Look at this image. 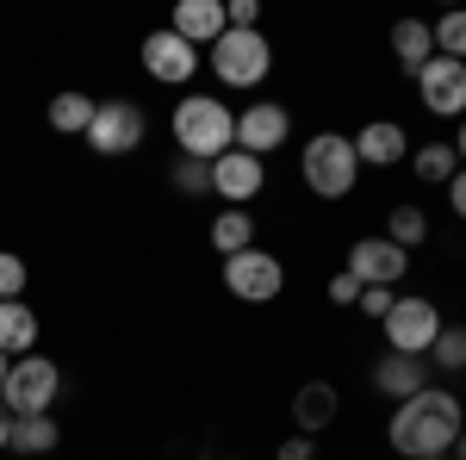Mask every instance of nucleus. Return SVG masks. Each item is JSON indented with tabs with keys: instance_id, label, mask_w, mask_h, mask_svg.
Listing matches in <instances>:
<instances>
[{
	"instance_id": "1",
	"label": "nucleus",
	"mask_w": 466,
	"mask_h": 460,
	"mask_svg": "<svg viewBox=\"0 0 466 460\" xmlns=\"http://www.w3.org/2000/svg\"><path fill=\"white\" fill-rule=\"evenodd\" d=\"M461 429H466L461 398H454V392H441V386H423L417 398H404V404L392 411L386 442H392L404 460H435V455H454Z\"/></svg>"
},
{
	"instance_id": "3",
	"label": "nucleus",
	"mask_w": 466,
	"mask_h": 460,
	"mask_svg": "<svg viewBox=\"0 0 466 460\" xmlns=\"http://www.w3.org/2000/svg\"><path fill=\"white\" fill-rule=\"evenodd\" d=\"M299 175L318 199H349L360 180V156H355V138L342 131H318V138L299 149Z\"/></svg>"
},
{
	"instance_id": "4",
	"label": "nucleus",
	"mask_w": 466,
	"mask_h": 460,
	"mask_svg": "<svg viewBox=\"0 0 466 460\" xmlns=\"http://www.w3.org/2000/svg\"><path fill=\"white\" fill-rule=\"evenodd\" d=\"M56 392H63V367H56L50 354L32 349V354H13L6 386H0V404H6L13 417H50Z\"/></svg>"
},
{
	"instance_id": "8",
	"label": "nucleus",
	"mask_w": 466,
	"mask_h": 460,
	"mask_svg": "<svg viewBox=\"0 0 466 460\" xmlns=\"http://www.w3.org/2000/svg\"><path fill=\"white\" fill-rule=\"evenodd\" d=\"M380 330H386V349L392 354H417V361H423L430 342L441 336V305H435V299H398Z\"/></svg>"
},
{
	"instance_id": "25",
	"label": "nucleus",
	"mask_w": 466,
	"mask_h": 460,
	"mask_svg": "<svg viewBox=\"0 0 466 460\" xmlns=\"http://www.w3.org/2000/svg\"><path fill=\"white\" fill-rule=\"evenodd\" d=\"M423 361L448 367V373H466V323H441V336L430 342V354H423Z\"/></svg>"
},
{
	"instance_id": "10",
	"label": "nucleus",
	"mask_w": 466,
	"mask_h": 460,
	"mask_svg": "<svg viewBox=\"0 0 466 460\" xmlns=\"http://www.w3.org/2000/svg\"><path fill=\"white\" fill-rule=\"evenodd\" d=\"M268 187V162L261 156H249V149H224L212 162V193L224 199V206H243L249 212V199Z\"/></svg>"
},
{
	"instance_id": "9",
	"label": "nucleus",
	"mask_w": 466,
	"mask_h": 460,
	"mask_svg": "<svg viewBox=\"0 0 466 460\" xmlns=\"http://www.w3.org/2000/svg\"><path fill=\"white\" fill-rule=\"evenodd\" d=\"M292 138V112L280 100H249V107L237 112V149H249V156H274V149H287Z\"/></svg>"
},
{
	"instance_id": "22",
	"label": "nucleus",
	"mask_w": 466,
	"mask_h": 460,
	"mask_svg": "<svg viewBox=\"0 0 466 460\" xmlns=\"http://www.w3.org/2000/svg\"><path fill=\"white\" fill-rule=\"evenodd\" d=\"M94 107H100V100H87V94H56V100H50V131H56V138H87V125H94Z\"/></svg>"
},
{
	"instance_id": "5",
	"label": "nucleus",
	"mask_w": 466,
	"mask_h": 460,
	"mask_svg": "<svg viewBox=\"0 0 466 460\" xmlns=\"http://www.w3.org/2000/svg\"><path fill=\"white\" fill-rule=\"evenodd\" d=\"M206 63H212V75L224 87H261L268 69H274V44L261 37V26H255V32H224L212 50H206Z\"/></svg>"
},
{
	"instance_id": "17",
	"label": "nucleus",
	"mask_w": 466,
	"mask_h": 460,
	"mask_svg": "<svg viewBox=\"0 0 466 460\" xmlns=\"http://www.w3.org/2000/svg\"><path fill=\"white\" fill-rule=\"evenodd\" d=\"M336 411H342V398H336L329 380H305V386L292 392V424H299V435L329 429V424H336Z\"/></svg>"
},
{
	"instance_id": "15",
	"label": "nucleus",
	"mask_w": 466,
	"mask_h": 460,
	"mask_svg": "<svg viewBox=\"0 0 466 460\" xmlns=\"http://www.w3.org/2000/svg\"><path fill=\"white\" fill-rule=\"evenodd\" d=\"M355 156H360V169H398L410 156V138H404L398 118H373V125L355 131Z\"/></svg>"
},
{
	"instance_id": "20",
	"label": "nucleus",
	"mask_w": 466,
	"mask_h": 460,
	"mask_svg": "<svg viewBox=\"0 0 466 460\" xmlns=\"http://www.w3.org/2000/svg\"><path fill=\"white\" fill-rule=\"evenodd\" d=\"M410 175L423 180V187H448V180L461 175L454 143H417V149H410Z\"/></svg>"
},
{
	"instance_id": "14",
	"label": "nucleus",
	"mask_w": 466,
	"mask_h": 460,
	"mask_svg": "<svg viewBox=\"0 0 466 460\" xmlns=\"http://www.w3.org/2000/svg\"><path fill=\"white\" fill-rule=\"evenodd\" d=\"M168 32L187 37L193 50H212L218 37L230 32V19H224V0H175V13H168Z\"/></svg>"
},
{
	"instance_id": "26",
	"label": "nucleus",
	"mask_w": 466,
	"mask_h": 460,
	"mask_svg": "<svg viewBox=\"0 0 466 460\" xmlns=\"http://www.w3.org/2000/svg\"><path fill=\"white\" fill-rule=\"evenodd\" d=\"M430 37H435V56L466 63V6H461V13H441V19L430 26Z\"/></svg>"
},
{
	"instance_id": "37",
	"label": "nucleus",
	"mask_w": 466,
	"mask_h": 460,
	"mask_svg": "<svg viewBox=\"0 0 466 460\" xmlns=\"http://www.w3.org/2000/svg\"><path fill=\"white\" fill-rule=\"evenodd\" d=\"M435 460H448V455H435Z\"/></svg>"
},
{
	"instance_id": "30",
	"label": "nucleus",
	"mask_w": 466,
	"mask_h": 460,
	"mask_svg": "<svg viewBox=\"0 0 466 460\" xmlns=\"http://www.w3.org/2000/svg\"><path fill=\"white\" fill-rule=\"evenodd\" d=\"M329 305H360V281L349 274V268H342V274L329 281Z\"/></svg>"
},
{
	"instance_id": "27",
	"label": "nucleus",
	"mask_w": 466,
	"mask_h": 460,
	"mask_svg": "<svg viewBox=\"0 0 466 460\" xmlns=\"http://www.w3.org/2000/svg\"><path fill=\"white\" fill-rule=\"evenodd\" d=\"M175 193H187V199H199V193H212V162H193V156H180L175 162Z\"/></svg>"
},
{
	"instance_id": "23",
	"label": "nucleus",
	"mask_w": 466,
	"mask_h": 460,
	"mask_svg": "<svg viewBox=\"0 0 466 460\" xmlns=\"http://www.w3.org/2000/svg\"><path fill=\"white\" fill-rule=\"evenodd\" d=\"M56 442H63L56 417H13V442H6V455H50Z\"/></svg>"
},
{
	"instance_id": "36",
	"label": "nucleus",
	"mask_w": 466,
	"mask_h": 460,
	"mask_svg": "<svg viewBox=\"0 0 466 460\" xmlns=\"http://www.w3.org/2000/svg\"><path fill=\"white\" fill-rule=\"evenodd\" d=\"M6 367H13V354H0V386H6Z\"/></svg>"
},
{
	"instance_id": "31",
	"label": "nucleus",
	"mask_w": 466,
	"mask_h": 460,
	"mask_svg": "<svg viewBox=\"0 0 466 460\" xmlns=\"http://www.w3.org/2000/svg\"><path fill=\"white\" fill-rule=\"evenodd\" d=\"M448 206H454V218L466 224V169H461L454 180H448Z\"/></svg>"
},
{
	"instance_id": "16",
	"label": "nucleus",
	"mask_w": 466,
	"mask_h": 460,
	"mask_svg": "<svg viewBox=\"0 0 466 460\" xmlns=\"http://www.w3.org/2000/svg\"><path fill=\"white\" fill-rule=\"evenodd\" d=\"M423 386H430V361L392 354V349L373 361V392H380V398H398V404H404V398H417Z\"/></svg>"
},
{
	"instance_id": "2",
	"label": "nucleus",
	"mask_w": 466,
	"mask_h": 460,
	"mask_svg": "<svg viewBox=\"0 0 466 460\" xmlns=\"http://www.w3.org/2000/svg\"><path fill=\"white\" fill-rule=\"evenodd\" d=\"M168 131H175L180 156L218 162L224 149H237V112L224 107L218 94H187V100H175V112H168Z\"/></svg>"
},
{
	"instance_id": "29",
	"label": "nucleus",
	"mask_w": 466,
	"mask_h": 460,
	"mask_svg": "<svg viewBox=\"0 0 466 460\" xmlns=\"http://www.w3.org/2000/svg\"><path fill=\"white\" fill-rule=\"evenodd\" d=\"M398 305V286H360V312L373 323H386V312Z\"/></svg>"
},
{
	"instance_id": "6",
	"label": "nucleus",
	"mask_w": 466,
	"mask_h": 460,
	"mask_svg": "<svg viewBox=\"0 0 466 460\" xmlns=\"http://www.w3.org/2000/svg\"><path fill=\"white\" fill-rule=\"evenodd\" d=\"M144 138H149V118H144L137 100H100V107H94V125H87V149H94V156L118 162V156L144 149Z\"/></svg>"
},
{
	"instance_id": "28",
	"label": "nucleus",
	"mask_w": 466,
	"mask_h": 460,
	"mask_svg": "<svg viewBox=\"0 0 466 460\" xmlns=\"http://www.w3.org/2000/svg\"><path fill=\"white\" fill-rule=\"evenodd\" d=\"M32 281V268H25V255H13V249H0V299H19Z\"/></svg>"
},
{
	"instance_id": "24",
	"label": "nucleus",
	"mask_w": 466,
	"mask_h": 460,
	"mask_svg": "<svg viewBox=\"0 0 466 460\" xmlns=\"http://www.w3.org/2000/svg\"><path fill=\"white\" fill-rule=\"evenodd\" d=\"M386 237H392L398 249H417L423 237H430V212H423V206H410V199H398L392 212H386Z\"/></svg>"
},
{
	"instance_id": "13",
	"label": "nucleus",
	"mask_w": 466,
	"mask_h": 460,
	"mask_svg": "<svg viewBox=\"0 0 466 460\" xmlns=\"http://www.w3.org/2000/svg\"><path fill=\"white\" fill-rule=\"evenodd\" d=\"M404 268H410V249H398L392 237H360V243L349 249V274H355L360 286H398Z\"/></svg>"
},
{
	"instance_id": "18",
	"label": "nucleus",
	"mask_w": 466,
	"mask_h": 460,
	"mask_svg": "<svg viewBox=\"0 0 466 460\" xmlns=\"http://www.w3.org/2000/svg\"><path fill=\"white\" fill-rule=\"evenodd\" d=\"M392 56H398V69H410V75H423L435 63V37L423 19H398L392 26Z\"/></svg>"
},
{
	"instance_id": "33",
	"label": "nucleus",
	"mask_w": 466,
	"mask_h": 460,
	"mask_svg": "<svg viewBox=\"0 0 466 460\" xmlns=\"http://www.w3.org/2000/svg\"><path fill=\"white\" fill-rule=\"evenodd\" d=\"M6 442H13V411L0 404V448H6Z\"/></svg>"
},
{
	"instance_id": "32",
	"label": "nucleus",
	"mask_w": 466,
	"mask_h": 460,
	"mask_svg": "<svg viewBox=\"0 0 466 460\" xmlns=\"http://www.w3.org/2000/svg\"><path fill=\"white\" fill-rule=\"evenodd\" d=\"M318 448H311V435H292V442H280V460H311Z\"/></svg>"
},
{
	"instance_id": "21",
	"label": "nucleus",
	"mask_w": 466,
	"mask_h": 460,
	"mask_svg": "<svg viewBox=\"0 0 466 460\" xmlns=\"http://www.w3.org/2000/svg\"><path fill=\"white\" fill-rule=\"evenodd\" d=\"M212 249L218 255H243V249H255V212L224 206V212L212 218Z\"/></svg>"
},
{
	"instance_id": "35",
	"label": "nucleus",
	"mask_w": 466,
	"mask_h": 460,
	"mask_svg": "<svg viewBox=\"0 0 466 460\" xmlns=\"http://www.w3.org/2000/svg\"><path fill=\"white\" fill-rule=\"evenodd\" d=\"M448 460H466V429H461V442H454V455H448Z\"/></svg>"
},
{
	"instance_id": "19",
	"label": "nucleus",
	"mask_w": 466,
	"mask_h": 460,
	"mask_svg": "<svg viewBox=\"0 0 466 460\" xmlns=\"http://www.w3.org/2000/svg\"><path fill=\"white\" fill-rule=\"evenodd\" d=\"M37 349V312L25 299H0V354H32Z\"/></svg>"
},
{
	"instance_id": "7",
	"label": "nucleus",
	"mask_w": 466,
	"mask_h": 460,
	"mask_svg": "<svg viewBox=\"0 0 466 460\" xmlns=\"http://www.w3.org/2000/svg\"><path fill=\"white\" fill-rule=\"evenodd\" d=\"M280 286H287L280 255H268V249L224 255V292H230V299H243V305H274V299H280Z\"/></svg>"
},
{
	"instance_id": "11",
	"label": "nucleus",
	"mask_w": 466,
	"mask_h": 460,
	"mask_svg": "<svg viewBox=\"0 0 466 460\" xmlns=\"http://www.w3.org/2000/svg\"><path fill=\"white\" fill-rule=\"evenodd\" d=\"M144 69H149V81H162V87H187V81L199 75V50L162 26V32L144 37Z\"/></svg>"
},
{
	"instance_id": "12",
	"label": "nucleus",
	"mask_w": 466,
	"mask_h": 460,
	"mask_svg": "<svg viewBox=\"0 0 466 460\" xmlns=\"http://www.w3.org/2000/svg\"><path fill=\"white\" fill-rule=\"evenodd\" d=\"M417 94H423V112H435V118H466V63L435 56L417 75Z\"/></svg>"
},
{
	"instance_id": "34",
	"label": "nucleus",
	"mask_w": 466,
	"mask_h": 460,
	"mask_svg": "<svg viewBox=\"0 0 466 460\" xmlns=\"http://www.w3.org/2000/svg\"><path fill=\"white\" fill-rule=\"evenodd\" d=\"M454 156H461V169H466V118H461V131H454Z\"/></svg>"
}]
</instances>
